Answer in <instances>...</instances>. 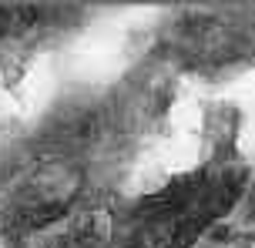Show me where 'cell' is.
I'll use <instances>...</instances> for the list:
<instances>
[{"mask_svg": "<svg viewBox=\"0 0 255 248\" xmlns=\"http://www.w3.org/2000/svg\"><path fill=\"white\" fill-rule=\"evenodd\" d=\"M235 215H239V222L232 225V228H235L242 238L255 242V178H252V184H249V195H245L242 208L235 211Z\"/></svg>", "mask_w": 255, "mask_h": 248, "instance_id": "obj_4", "label": "cell"}, {"mask_svg": "<svg viewBox=\"0 0 255 248\" xmlns=\"http://www.w3.org/2000/svg\"><path fill=\"white\" fill-rule=\"evenodd\" d=\"M239 111L208 107L202 124L205 158L151 191L121 198L108 211L121 248H198L242 208L255 168L239 148Z\"/></svg>", "mask_w": 255, "mask_h": 248, "instance_id": "obj_1", "label": "cell"}, {"mask_svg": "<svg viewBox=\"0 0 255 248\" xmlns=\"http://www.w3.org/2000/svg\"><path fill=\"white\" fill-rule=\"evenodd\" d=\"M40 248H121V245L111 235L108 211L84 208V211H77L71 222H64L54 232H47Z\"/></svg>", "mask_w": 255, "mask_h": 248, "instance_id": "obj_3", "label": "cell"}, {"mask_svg": "<svg viewBox=\"0 0 255 248\" xmlns=\"http://www.w3.org/2000/svg\"><path fill=\"white\" fill-rule=\"evenodd\" d=\"M91 158L67 141L34 134L0 158V235L37 238L84 211Z\"/></svg>", "mask_w": 255, "mask_h": 248, "instance_id": "obj_2", "label": "cell"}]
</instances>
